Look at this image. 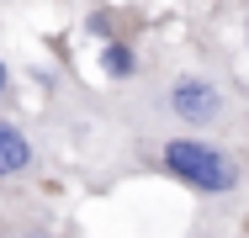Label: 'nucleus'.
<instances>
[{
    "mask_svg": "<svg viewBox=\"0 0 249 238\" xmlns=\"http://www.w3.org/2000/svg\"><path fill=\"white\" fill-rule=\"evenodd\" d=\"M133 164L186 186L201 201H233L249 186V164L233 143L196 133H133Z\"/></svg>",
    "mask_w": 249,
    "mask_h": 238,
    "instance_id": "obj_2",
    "label": "nucleus"
},
{
    "mask_svg": "<svg viewBox=\"0 0 249 238\" xmlns=\"http://www.w3.org/2000/svg\"><path fill=\"white\" fill-rule=\"evenodd\" d=\"M101 74L111 80V85H138V74H143V58H138V48L127 43V37H106L101 43Z\"/></svg>",
    "mask_w": 249,
    "mask_h": 238,
    "instance_id": "obj_5",
    "label": "nucleus"
},
{
    "mask_svg": "<svg viewBox=\"0 0 249 238\" xmlns=\"http://www.w3.org/2000/svg\"><path fill=\"white\" fill-rule=\"evenodd\" d=\"M0 238H64L37 186H0Z\"/></svg>",
    "mask_w": 249,
    "mask_h": 238,
    "instance_id": "obj_3",
    "label": "nucleus"
},
{
    "mask_svg": "<svg viewBox=\"0 0 249 238\" xmlns=\"http://www.w3.org/2000/svg\"><path fill=\"white\" fill-rule=\"evenodd\" d=\"M133 133H196V138L233 143L249 138V101L233 90L228 74L201 64H175L143 80Z\"/></svg>",
    "mask_w": 249,
    "mask_h": 238,
    "instance_id": "obj_1",
    "label": "nucleus"
},
{
    "mask_svg": "<svg viewBox=\"0 0 249 238\" xmlns=\"http://www.w3.org/2000/svg\"><path fill=\"white\" fill-rule=\"evenodd\" d=\"M244 48H249V21H244Z\"/></svg>",
    "mask_w": 249,
    "mask_h": 238,
    "instance_id": "obj_7",
    "label": "nucleus"
},
{
    "mask_svg": "<svg viewBox=\"0 0 249 238\" xmlns=\"http://www.w3.org/2000/svg\"><path fill=\"white\" fill-rule=\"evenodd\" d=\"M0 186H43V148L16 117H0Z\"/></svg>",
    "mask_w": 249,
    "mask_h": 238,
    "instance_id": "obj_4",
    "label": "nucleus"
},
{
    "mask_svg": "<svg viewBox=\"0 0 249 238\" xmlns=\"http://www.w3.org/2000/svg\"><path fill=\"white\" fill-rule=\"evenodd\" d=\"M0 101H11V64L0 58Z\"/></svg>",
    "mask_w": 249,
    "mask_h": 238,
    "instance_id": "obj_6",
    "label": "nucleus"
}]
</instances>
